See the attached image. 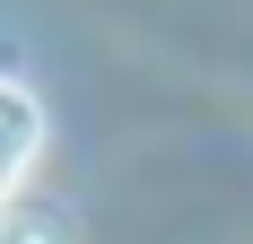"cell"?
Listing matches in <instances>:
<instances>
[{"instance_id":"obj_1","label":"cell","mask_w":253,"mask_h":244,"mask_svg":"<svg viewBox=\"0 0 253 244\" xmlns=\"http://www.w3.org/2000/svg\"><path fill=\"white\" fill-rule=\"evenodd\" d=\"M35 131H44V122H35V96L0 79V192L26 174V157H35Z\"/></svg>"},{"instance_id":"obj_2","label":"cell","mask_w":253,"mask_h":244,"mask_svg":"<svg viewBox=\"0 0 253 244\" xmlns=\"http://www.w3.org/2000/svg\"><path fill=\"white\" fill-rule=\"evenodd\" d=\"M0 244H70V227L52 218V209H9L0 218Z\"/></svg>"}]
</instances>
